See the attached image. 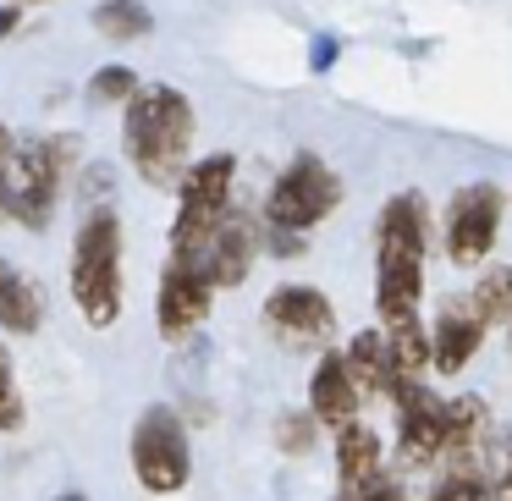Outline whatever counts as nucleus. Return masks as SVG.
<instances>
[{
    "label": "nucleus",
    "mask_w": 512,
    "mask_h": 501,
    "mask_svg": "<svg viewBox=\"0 0 512 501\" xmlns=\"http://www.w3.org/2000/svg\"><path fill=\"white\" fill-rule=\"evenodd\" d=\"M193 100L171 83H138L122 105V149L149 188H177L193 155Z\"/></svg>",
    "instance_id": "obj_1"
},
{
    "label": "nucleus",
    "mask_w": 512,
    "mask_h": 501,
    "mask_svg": "<svg viewBox=\"0 0 512 501\" xmlns=\"http://www.w3.org/2000/svg\"><path fill=\"white\" fill-rule=\"evenodd\" d=\"M67 292L78 314L94 331H111L122 320L127 281H122V215L111 204H94L72 237V265H67Z\"/></svg>",
    "instance_id": "obj_2"
},
{
    "label": "nucleus",
    "mask_w": 512,
    "mask_h": 501,
    "mask_svg": "<svg viewBox=\"0 0 512 501\" xmlns=\"http://www.w3.org/2000/svg\"><path fill=\"white\" fill-rule=\"evenodd\" d=\"M72 160H78V138L72 133L17 144V160H12V171H6V193H0V215L28 226V232H45L56 204H61Z\"/></svg>",
    "instance_id": "obj_3"
},
{
    "label": "nucleus",
    "mask_w": 512,
    "mask_h": 501,
    "mask_svg": "<svg viewBox=\"0 0 512 501\" xmlns=\"http://www.w3.org/2000/svg\"><path fill=\"white\" fill-rule=\"evenodd\" d=\"M232 182H237V160L226 155H204V160H188L177 182V221H171V254L177 259H199L210 232L226 221L232 210Z\"/></svg>",
    "instance_id": "obj_4"
},
{
    "label": "nucleus",
    "mask_w": 512,
    "mask_h": 501,
    "mask_svg": "<svg viewBox=\"0 0 512 501\" xmlns=\"http://www.w3.org/2000/svg\"><path fill=\"white\" fill-rule=\"evenodd\" d=\"M127 457H133V479L149 490V496H177L193 479V446H188V424H182L177 408L166 402H149L133 424V441H127Z\"/></svg>",
    "instance_id": "obj_5"
},
{
    "label": "nucleus",
    "mask_w": 512,
    "mask_h": 501,
    "mask_svg": "<svg viewBox=\"0 0 512 501\" xmlns=\"http://www.w3.org/2000/svg\"><path fill=\"white\" fill-rule=\"evenodd\" d=\"M336 204H342V177H336L320 155H309V149H303V155H292L287 166L276 171V182H270V193H265V226L309 232V226H320Z\"/></svg>",
    "instance_id": "obj_6"
},
{
    "label": "nucleus",
    "mask_w": 512,
    "mask_h": 501,
    "mask_svg": "<svg viewBox=\"0 0 512 501\" xmlns=\"http://www.w3.org/2000/svg\"><path fill=\"white\" fill-rule=\"evenodd\" d=\"M501 210H507V199H501L496 182H468V188L452 193V210H446V254H452L457 270H474L490 259V248L501 237Z\"/></svg>",
    "instance_id": "obj_7"
},
{
    "label": "nucleus",
    "mask_w": 512,
    "mask_h": 501,
    "mask_svg": "<svg viewBox=\"0 0 512 501\" xmlns=\"http://www.w3.org/2000/svg\"><path fill=\"white\" fill-rule=\"evenodd\" d=\"M265 325L281 347L292 353H309V347H325L336 336V309L320 287H303V281H287L265 298Z\"/></svg>",
    "instance_id": "obj_8"
},
{
    "label": "nucleus",
    "mask_w": 512,
    "mask_h": 501,
    "mask_svg": "<svg viewBox=\"0 0 512 501\" xmlns=\"http://www.w3.org/2000/svg\"><path fill=\"white\" fill-rule=\"evenodd\" d=\"M386 397L397 402V457H402V468L435 463V457H441V441H446V402L435 397L424 380H408V375H402Z\"/></svg>",
    "instance_id": "obj_9"
},
{
    "label": "nucleus",
    "mask_w": 512,
    "mask_h": 501,
    "mask_svg": "<svg viewBox=\"0 0 512 501\" xmlns=\"http://www.w3.org/2000/svg\"><path fill=\"white\" fill-rule=\"evenodd\" d=\"M210 303H215V287L193 259H166L160 270V287H155V325L166 342H188L204 320H210Z\"/></svg>",
    "instance_id": "obj_10"
},
{
    "label": "nucleus",
    "mask_w": 512,
    "mask_h": 501,
    "mask_svg": "<svg viewBox=\"0 0 512 501\" xmlns=\"http://www.w3.org/2000/svg\"><path fill=\"white\" fill-rule=\"evenodd\" d=\"M254 254H259V226L232 204L226 221L210 232V243H204V254L193 259V265H199L204 276H210V287L221 292V287H243L248 270H254Z\"/></svg>",
    "instance_id": "obj_11"
},
{
    "label": "nucleus",
    "mask_w": 512,
    "mask_h": 501,
    "mask_svg": "<svg viewBox=\"0 0 512 501\" xmlns=\"http://www.w3.org/2000/svg\"><path fill=\"white\" fill-rule=\"evenodd\" d=\"M430 254V204L424 193H391L375 221V259H424Z\"/></svg>",
    "instance_id": "obj_12"
},
{
    "label": "nucleus",
    "mask_w": 512,
    "mask_h": 501,
    "mask_svg": "<svg viewBox=\"0 0 512 501\" xmlns=\"http://www.w3.org/2000/svg\"><path fill=\"white\" fill-rule=\"evenodd\" d=\"M479 347H485V320H479L468 303H446L435 331H430V364L441 369V375H463Z\"/></svg>",
    "instance_id": "obj_13"
},
{
    "label": "nucleus",
    "mask_w": 512,
    "mask_h": 501,
    "mask_svg": "<svg viewBox=\"0 0 512 501\" xmlns=\"http://www.w3.org/2000/svg\"><path fill=\"white\" fill-rule=\"evenodd\" d=\"M358 402H364V391L353 386V375H347V364H342V353H325L320 364H314V375H309V413L320 424H347V419H358Z\"/></svg>",
    "instance_id": "obj_14"
},
{
    "label": "nucleus",
    "mask_w": 512,
    "mask_h": 501,
    "mask_svg": "<svg viewBox=\"0 0 512 501\" xmlns=\"http://www.w3.org/2000/svg\"><path fill=\"white\" fill-rule=\"evenodd\" d=\"M424 298V259H375V309L386 325L413 320Z\"/></svg>",
    "instance_id": "obj_15"
},
{
    "label": "nucleus",
    "mask_w": 512,
    "mask_h": 501,
    "mask_svg": "<svg viewBox=\"0 0 512 501\" xmlns=\"http://www.w3.org/2000/svg\"><path fill=\"white\" fill-rule=\"evenodd\" d=\"M39 325H45V292H39V281L0 254V331L34 336Z\"/></svg>",
    "instance_id": "obj_16"
},
{
    "label": "nucleus",
    "mask_w": 512,
    "mask_h": 501,
    "mask_svg": "<svg viewBox=\"0 0 512 501\" xmlns=\"http://www.w3.org/2000/svg\"><path fill=\"white\" fill-rule=\"evenodd\" d=\"M342 364H347V375H353V386L364 391V397H386V391L402 380L397 358H391L386 331H358L353 342H347Z\"/></svg>",
    "instance_id": "obj_17"
},
{
    "label": "nucleus",
    "mask_w": 512,
    "mask_h": 501,
    "mask_svg": "<svg viewBox=\"0 0 512 501\" xmlns=\"http://www.w3.org/2000/svg\"><path fill=\"white\" fill-rule=\"evenodd\" d=\"M380 468H386V452H380L375 424H364V419L336 424V474H342V490H358Z\"/></svg>",
    "instance_id": "obj_18"
},
{
    "label": "nucleus",
    "mask_w": 512,
    "mask_h": 501,
    "mask_svg": "<svg viewBox=\"0 0 512 501\" xmlns=\"http://www.w3.org/2000/svg\"><path fill=\"white\" fill-rule=\"evenodd\" d=\"M485 424H490V408L479 397H457L446 402V441H441V457L452 468H474V452L485 441Z\"/></svg>",
    "instance_id": "obj_19"
},
{
    "label": "nucleus",
    "mask_w": 512,
    "mask_h": 501,
    "mask_svg": "<svg viewBox=\"0 0 512 501\" xmlns=\"http://www.w3.org/2000/svg\"><path fill=\"white\" fill-rule=\"evenodd\" d=\"M149 28H155V17H149L144 0H100L94 6V34L111 39V45H133Z\"/></svg>",
    "instance_id": "obj_20"
},
{
    "label": "nucleus",
    "mask_w": 512,
    "mask_h": 501,
    "mask_svg": "<svg viewBox=\"0 0 512 501\" xmlns=\"http://www.w3.org/2000/svg\"><path fill=\"white\" fill-rule=\"evenodd\" d=\"M468 309L485 325H512V265L485 270V276L474 281V292H468Z\"/></svg>",
    "instance_id": "obj_21"
},
{
    "label": "nucleus",
    "mask_w": 512,
    "mask_h": 501,
    "mask_svg": "<svg viewBox=\"0 0 512 501\" xmlns=\"http://www.w3.org/2000/svg\"><path fill=\"white\" fill-rule=\"evenodd\" d=\"M386 342H391V358H397L402 375H408V380H424V369H430V336H424L419 314H413V320L386 325Z\"/></svg>",
    "instance_id": "obj_22"
},
{
    "label": "nucleus",
    "mask_w": 512,
    "mask_h": 501,
    "mask_svg": "<svg viewBox=\"0 0 512 501\" xmlns=\"http://www.w3.org/2000/svg\"><path fill=\"white\" fill-rule=\"evenodd\" d=\"M28 424L23 408V386H17V364H12V347H6V331H0V435H17Z\"/></svg>",
    "instance_id": "obj_23"
},
{
    "label": "nucleus",
    "mask_w": 512,
    "mask_h": 501,
    "mask_svg": "<svg viewBox=\"0 0 512 501\" xmlns=\"http://www.w3.org/2000/svg\"><path fill=\"white\" fill-rule=\"evenodd\" d=\"M314 435H320V419H314L309 408H292L276 419V446L287 457H309L314 452Z\"/></svg>",
    "instance_id": "obj_24"
},
{
    "label": "nucleus",
    "mask_w": 512,
    "mask_h": 501,
    "mask_svg": "<svg viewBox=\"0 0 512 501\" xmlns=\"http://www.w3.org/2000/svg\"><path fill=\"white\" fill-rule=\"evenodd\" d=\"M138 94V72L122 67V61H111V67H100L89 78V100L94 105H127Z\"/></svg>",
    "instance_id": "obj_25"
},
{
    "label": "nucleus",
    "mask_w": 512,
    "mask_h": 501,
    "mask_svg": "<svg viewBox=\"0 0 512 501\" xmlns=\"http://www.w3.org/2000/svg\"><path fill=\"white\" fill-rule=\"evenodd\" d=\"M430 501H496V496H490V479L479 474V468H452V474L430 490Z\"/></svg>",
    "instance_id": "obj_26"
},
{
    "label": "nucleus",
    "mask_w": 512,
    "mask_h": 501,
    "mask_svg": "<svg viewBox=\"0 0 512 501\" xmlns=\"http://www.w3.org/2000/svg\"><path fill=\"white\" fill-rule=\"evenodd\" d=\"M83 204H89V210H94V204H111V193H116V171L111 166H105V160H94V166H83Z\"/></svg>",
    "instance_id": "obj_27"
},
{
    "label": "nucleus",
    "mask_w": 512,
    "mask_h": 501,
    "mask_svg": "<svg viewBox=\"0 0 512 501\" xmlns=\"http://www.w3.org/2000/svg\"><path fill=\"white\" fill-rule=\"evenodd\" d=\"M358 501H402V479L391 474V468H380V474H369L364 485L353 490Z\"/></svg>",
    "instance_id": "obj_28"
},
{
    "label": "nucleus",
    "mask_w": 512,
    "mask_h": 501,
    "mask_svg": "<svg viewBox=\"0 0 512 501\" xmlns=\"http://www.w3.org/2000/svg\"><path fill=\"white\" fill-rule=\"evenodd\" d=\"M12 160H17V133L0 122V193H6V171H12Z\"/></svg>",
    "instance_id": "obj_29"
},
{
    "label": "nucleus",
    "mask_w": 512,
    "mask_h": 501,
    "mask_svg": "<svg viewBox=\"0 0 512 501\" xmlns=\"http://www.w3.org/2000/svg\"><path fill=\"white\" fill-rule=\"evenodd\" d=\"M490 496H496V501H512V435H507V452H501V474H496V485H490Z\"/></svg>",
    "instance_id": "obj_30"
},
{
    "label": "nucleus",
    "mask_w": 512,
    "mask_h": 501,
    "mask_svg": "<svg viewBox=\"0 0 512 501\" xmlns=\"http://www.w3.org/2000/svg\"><path fill=\"white\" fill-rule=\"evenodd\" d=\"M336 50H342V45H336L331 34H320V39H314V50H309V67H314V72H325V67L336 61Z\"/></svg>",
    "instance_id": "obj_31"
},
{
    "label": "nucleus",
    "mask_w": 512,
    "mask_h": 501,
    "mask_svg": "<svg viewBox=\"0 0 512 501\" xmlns=\"http://www.w3.org/2000/svg\"><path fill=\"white\" fill-rule=\"evenodd\" d=\"M17 23H23V12H17V6H0V45L17 34Z\"/></svg>",
    "instance_id": "obj_32"
},
{
    "label": "nucleus",
    "mask_w": 512,
    "mask_h": 501,
    "mask_svg": "<svg viewBox=\"0 0 512 501\" xmlns=\"http://www.w3.org/2000/svg\"><path fill=\"white\" fill-rule=\"evenodd\" d=\"M56 501H89V496H83V490H61Z\"/></svg>",
    "instance_id": "obj_33"
},
{
    "label": "nucleus",
    "mask_w": 512,
    "mask_h": 501,
    "mask_svg": "<svg viewBox=\"0 0 512 501\" xmlns=\"http://www.w3.org/2000/svg\"><path fill=\"white\" fill-rule=\"evenodd\" d=\"M331 501H358V496H353V490H342V496H331Z\"/></svg>",
    "instance_id": "obj_34"
},
{
    "label": "nucleus",
    "mask_w": 512,
    "mask_h": 501,
    "mask_svg": "<svg viewBox=\"0 0 512 501\" xmlns=\"http://www.w3.org/2000/svg\"><path fill=\"white\" fill-rule=\"evenodd\" d=\"M507 353H512V325H507Z\"/></svg>",
    "instance_id": "obj_35"
},
{
    "label": "nucleus",
    "mask_w": 512,
    "mask_h": 501,
    "mask_svg": "<svg viewBox=\"0 0 512 501\" xmlns=\"http://www.w3.org/2000/svg\"><path fill=\"white\" fill-rule=\"evenodd\" d=\"M17 6H39V0H17Z\"/></svg>",
    "instance_id": "obj_36"
}]
</instances>
